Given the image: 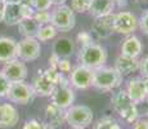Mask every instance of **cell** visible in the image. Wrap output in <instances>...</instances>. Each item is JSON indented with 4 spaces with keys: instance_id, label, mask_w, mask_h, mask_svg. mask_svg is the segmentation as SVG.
Wrapping results in <instances>:
<instances>
[{
    "instance_id": "34",
    "label": "cell",
    "mask_w": 148,
    "mask_h": 129,
    "mask_svg": "<svg viewBox=\"0 0 148 129\" xmlns=\"http://www.w3.org/2000/svg\"><path fill=\"white\" fill-rule=\"evenodd\" d=\"M139 70H140L142 76H143L144 79H147L148 77V56L144 57L140 61V67H139Z\"/></svg>"
},
{
    "instance_id": "12",
    "label": "cell",
    "mask_w": 148,
    "mask_h": 129,
    "mask_svg": "<svg viewBox=\"0 0 148 129\" xmlns=\"http://www.w3.org/2000/svg\"><path fill=\"white\" fill-rule=\"evenodd\" d=\"M1 72L4 74V76L7 77L10 83L25 81V79L27 77V67H26V65H25V62L16 58V59H12V61L5 63Z\"/></svg>"
},
{
    "instance_id": "9",
    "label": "cell",
    "mask_w": 148,
    "mask_h": 129,
    "mask_svg": "<svg viewBox=\"0 0 148 129\" xmlns=\"http://www.w3.org/2000/svg\"><path fill=\"white\" fill-rule=\"evenodd\" d=\"M35 93L31 85L26 84L25 81H14L10 83L9 90H8L7 98L12 102L19 105H27L34 99Z\"/></svg>"
},
{
    "instance_id": "21",
    "label": "cell",
    "mask_w": 148,
    "mask_h": 129,
    "mask_svg": "<svg viewBox=\"0 0 148 129\" xmlns=\"http://www.w3.org/2000/svg\"><path fill=\"white\" fill-rule=\"evenodd\" d=\"M47 119H48V125L52 128H58L66 121V110L58 107V106L49 103L47 106Z\"/></svg>"
},
{
    "instance_id": "16",
    "label": "cell",
    "mask_w": 148,
    "mask_h": 129,
    "mask_svg": "<svg viewBox=\"0 0 148 129\" xmlns=\"http://www.w3.org/2000/svg\"><path fill=\"white\" fill-rule=\"evenodd\" d=\"M140 67V61L138 58H130V57L119 56L115 62V70L120 74L121 76H126L132 72L139 70Z\"/></svg>"
},
{
    "instance_id": "28",
    "label": "cell",
    "mask_w": 148,
    "mask_h": 129,
    "mask_svg": "<svg viewBox=\"0 0 148 129\" xmlns=\"http://www.w3.org/2000/svg\"><path fill=\"white\" fill-rule=\"evenodd\" d=\"M56 70L58 72H61L62 75L66 72H71V62L68 61V58H59Z\"/></svg>"
},
{
    "instance_id": "13",
    "label": "cell",
    "mask_w": 148,
    "mask_h": 129,
    "mask_svg": "<svg viewBox=\"0 0 148 129\" xmlns=\"http://www.w3.org/2000/svg\"><path fill=\"white\" fill-rule=\"evenodd\" d=\"M19 115L17 108L10 103L0 105V128H13L17 125Z\"/></svg>"
},
{
    "instance_id": "3",
    "label": "cell",
    "mask_w": 148,
    "mask_h": 129,
    "mask_svg": "<svg viewBox=\"0 0 148 129\" xmlns=\"http://www.w3.org/2000/svg\"><path fill=\"white\" fill-rule=\"evenodd\" d=\"M111 102H112L115 111H117L119 115L124 120H126L127 123H135L138 120L139 112L138 108H136V103L132 101V98L126 93V90L121 89L113 93Z\"/></svg>"
},
{
    "instance_id": "22",
    "label": "cell",
    "mask_w": 148,
    "mask_h": 129,
    "mask_svg": "<svg viewBox=\"0 0 148 129\" xmlns=\"http://www.w3.org/2000/svg\"><path fill=\"white\" fill-rule=\"evenodd\" d=\"M40 27L41 26L38 23V21H36L34 17H31V18L23 19V21L18 25V31L25 38H36Z\"/></svg>"
},
{
    "instance_id": "25",
    "label": "cell",
    "mask_w": 148,
    "mask_h": 129,
    "mask_svg": "<svg viewBox=\"0 0 148 129\" xmlns=\"http://www.w3.org/2000/svg\"><path fill=\"white\" fill-rule=\"evenodd\" d=\"M92 0H71V9L73 12L79 13H86L89 12Z\"/></svg>"
},
{
    "instance_id": "39",
    "label": "cell",
    "mask_w": 148,
    "mask_h": 129,
    "mask_svg": "<svg viewBox=\"0 0 148 129\" xmlns=\"http://www.w3.org/2000/svg\"><path fill=\"white\" fill-rule=\"evenodd\" d=\"M110 129H122V128H121L120 125L117 124V123L115 121V123H113V124H112V125H111V127H110Z\"/></svg>"
},
{
    "instance_id": "38",
    "label": "cell",
    "mask_w": 148,
    "mask_h": 129,
    "mask_svg": "<svg viewBox=\"0 0 148 129\" xmlns=\"http://www.w3.org/2000/svg\"><path fill=\"white\" fill-rule=\"evenodd\" d=\"M5 4H22L23 0H4Z\"/></svg>"
},
{
    "instance_id": "41",
    "label": "cell",
    "mask_w": 148,
    "mask_h": 129,
    "mask_svg": "<svg viewBox=\"0 0 148 129\" xmlns=\"http://www.w3.org/2000/svg\"><path fill=\"white\" fill-rule=\"evenodd\" d=\"M32 1H34V0H23V3H26V4H32ZM31 7H32V5H31Z\"/></svg>"
},
{
    "instance_id": "18",
    "label": "cell",
    "mask_w": 148,
    "mask_h": 129,
    "mask_svg": "<svg viewBox=\"0 0 148 129\" xmlns=\"http://www.w3.org/2000/svg\"><path fill=\"white\" fill-rule=\"evenodd\" d=\"M143 50V45L138 36L132 35L124 40L121 45V56L130 57V58H138Z\"/></svg>"
},
{
    "instance_id": "42",
    "label": "cell",
    "mask_w": 148,
    "mask_h": 129,
    "mask_svg": "<svg viewBox=\"0 0 148 129\" xmlns=\"http://www.w3.org/2000/svg\"><path fill=\"white\" fill-rule=\"evenodd\" d=\"M42 129H54V128H52L50 125H48V124H45V125H44V128H42Z\"/></svg>"
},
{
    "instance_id": "17",
    "label": "cell",
    "mask_w": 148,
    "mask_h": 129,
    "mask_svg": "<svg viewBox=\"0 0 148 129\" xmlns=\"http://www.w3.org/2000/svg\"><path fill=\"white\" fill-rule=\"evenodd\" d=\"M17 58V41L9 36H0V62H9Z\"/></svg>"
},
{
    "instance_id": "11",
    "label": "cell",
    "mask_w": 148,
    "mask_h": 129,
    "mask_svg": "<svg viewBox=\"0 0 148 129\" xmlns=\"http://www.w3.org/2000/svg\"><path fill=\"white\" fill-rule=\"evenodd\" d=\"M94 81V70L77 66L70 74V84L77 89H88Z\"/></svg>"
},
{
    "instance_id": "5",
    "label": "cell",
    "mask_w": 148,
    "mask_h": 129,
    "mask_svg": "<svg viewBox=\"0 0 148 129\" xmlns=\"http://www.w3.org/2000/svg\"><path fill=\"white\" fill-rule=\"evenodd\" d=\"M66 121L73 129H85L93 121V111L85 105L71 106L66 110Z\"/></svg>"
},
{
    "instance_id": "40",
    "label": "cell",
    "mask_w": 148,
    "mask_h": 129,
    "mask_svg": "<svg viewBox=\"0 0 148 129\" xmlns=\"http://www.w3.org/2000/svg\"><path fill=\"white\" fill-rule=\"evenodd\" d=\"M144 80V87H146V92H147V94H148V77L147 79H143Z\"/></svg>"
},
{
    "instance_id": "6",
    "label": "cell",
    "mask_w": 148,
    "mask_h": 129,
    "mask_svg": "<svg viewBox=\"0 0 148 129\" xmlns=\"http://www.w3.org/2000/svg\"><path fill=\"white\" fill-rule=\"evenodd\" d=\"M76 18L75 13L68 5H59L52 12V18H50V25H53L57 30L59 31H71L75 27Z\"/></svg>"
},
{
    "instance_id": "27",
    "label": "cell",
    "mask_w": 148,
    "mask_h": 129,
    "mask_svg": "<svg viewBox=\"0 0 148 129\" xmlns=\"http://www.w3.org/2000/svg\"><path fill=\"white\" fill-rule=\"evenodd\" d=\"M31 5L36 12H42V10L49 9L52 7V3H50V0H34Z\"/></svg>"
},
{
    "instance_id": "37",
    "label": "cell",
    "mask_w": 148,
    "mask_h": 129,
    "mask_svg": "<svg viewBox=\"0 0 148 129\" xmlns=\"http://www.w3.org/2000/svg\"><path fill=\"white\" fill-rule=\"evenodd\" d=\"M50 3H52V5H57V7H59V5H64L66 0H50Z\"/></svg>"
},
{
    "instance_id": "2",
    "label": "cell",
    "mask_w": 148,
    "mask_h": 129,
    "mask_svg": "<svg viewBox=\"0 0 148 129\" xmlns=\"http://www.w3.org/2000/svg\"><path fill=\"white\" fill-rule=\"evenodd\" d=\"M77 59L80 62V66L88 67L90 70H95L106 63L107 52L102 45L93 43V44L81 48L79 52Z\"/></svg>"
},
{
    "instance_id": "36",
    "label": "cell",
    "mask_w": 148,
    "mask_h": 129,
    "mask_svg": "<svg viewBox=\"0 0 148 129\" xmlns=\"http://www.w3.org/2000/svg\"><path fill=\"white\" fill-rule=\"evenodd\" d=\"M5 7H7V4H5V1H4V0H0V23H1V22L4 21Z\"/></svg>"
},
{
    "instance_id": "26",
    "label": "cell",
    "mask_w": 148,
    "mask_h": 129,
    "mask_svg": "<svg viewBox=\"0 0 148 129\" xmlns=\"http://www.w3.org/2000/svg\"><path fill=\"white\" fill-rule=\"evenodd\" d=\"M34 18L38 21V23L40 26L50 25V18H52V13H49L48 10H42V12H35Z\"/></svg>"
},
{
    "instance_id": "1",
    "label": "cell",
    "mask_w": 148,
    "mask_h": 129,
    "mask_svg": "<svg viewBox=\"0 0 148 129\" xmlns=\"http://www.w3.org/2000/svg\"><path fill=\"white\" fill-rule=\"evenodd\" d=\"M62 74L58 72L57 70L49 67L44 71H39V75L34 79L32 83V89L35 96L40 97H50L52 93L58 85V83L62 79Z\"/></svg>"
},
{
    "instance_id": "8",
    "label": "cell",
    "mask_w": 148,
    "mask_h": 129,
    "mask_svg": "<svg viewBox=\"0 0 148 129\" xmlns=\"http://www.w3.org/2000/svg\"><path fill=\"white\" fill-rule=\"evenodd\" d=\"M41 47L36 38H23L17 43V58L22 62H32L40 57Z\"/></svg>"
},
{
    "instance_id": "20",
    "label": "cell",
    "mask_w": 148,
    "mask_h": 129,
    "mask_svg": "<svg viewBox=\"0 0 148 129\" xmlns=\"http://www.w3.org/2000/svg\"><path fill=\"white\" fill-rule=\"evenodd\" d=\"M25 18L22 4H7L4 13V22L9 26L19 25Z\"/></svg>"
},
{
    "instance_id": "23",
    "label": "cell",
    "mask_w": 148,
    "mask_h": 129,
    "mask_svg": "<svg viewBox=\"0 0 148 129\" xmlns=\"http://www.w3.org/2000/svg\"><path fill=\"white\" fill-rule=\"evenodd\" d=\"M73 52V43L71 39L68 38H62L57 40L54 44V54H57L61 58H67L68 56H71Z\"/></svg>"
},
{
    "instance_id": "14",
    "label": "cell",
    "mask_w": 148,
    "mask_h": 129,
    "mask_svg": "<svg viewBox=\"0 0 148 129\" xmlns=\"http://www.w3.org/2000/svg\"><path fill=\"white\" fill-rule=\"evenodd\" d=\"M113 16L115 14H111V16H107V17H101V18H95V21L92 25V31L98 38L106 39L111 36V34L113 32Z\"/></svg>"
},
{
    "instance_id": "35",
    "label": "cell",
    "mask_w": 148,
    "mask_h": 129,
    "mask_svg": "<svg viewBox=\"0 0 148 129\" xmlns=\"http://www.w3.org/2000/svg\"><path fill=\"white\" fill-rule=\"evenodd\" d=\"M133 129H148V120H144V119H140V120H136L134 123V127Z\"/></svg>"
},
{
    "instance_id": "24",
    "label": "cell",
    "mask_w": 148,
    "mask_h": 129,
    "mask_svg": "<svg viewBox=\"0 0 148 129\" xmlns=\"http://www.w3.org/2000/svg\"><path fill=\"white\" fill-rule=\"evenodd\" d=\"M57 32H58V30H57L53 25L41 26L38 35H36V39H38L39 41H48V40H52L56 38Z\"/></svg>"
},
{
    "instance_id": "10",
    "label": "cell",
    "mask_w": 148,
    "mask_h": 129,
    "mask_svg": "<svg viewBox=\"0 0 148 129\" xmlns=\"http://www.w3.org/2000/svg\"><path fill=\"white\" fill-rule=\"evenodd\" d=\"M139 27V22L135 14L127 10H121L113 16V31L124 35L133 34Z\"/></svg>"
},
{
    "instance_id": "15",
    "label": "cell",
    "mask_w": 148,
    "mask_h": 129,
    "mask_svg": "<svg viewBox=\"0 0 148 129\" xmlns=\"http://www.w3.org/2000/svg\"><path fill=\"white\" fill-rule=\"evenodd\" d=\"M126 93L129 94V97L132 98V101L134 103L143 102L144 99L148 97L146 87H144V80L142 77H134L127 83Z\"/></svg>"
},
{
    "instance_id": "19",
    "label": "cell",
    "mask_w": 148,
    "mask_h": 129,
    "mask_svg": "<svg viewBox=\"0 0 148 129\" xmlns=\"http://www.w3.org/2000/svg\"><path fill=\"white\" fill-rule=\"evenodd\" d=\"M113 9H115L113 0H92L89 13L95 18H101V17L111 16Z\"/></svg>"
},
{
    "instance_id": "31",
    "label": "cell",
    "mask_w": 148,
    "mask_h": 129,
    "mask_svg": "<svg viewBox=\"0 0 148 129\" xmlns=\"http://www.w3.org/2000/svg\"><path fill=\"white\" fill-rule=\"evenodd\" d=\"M115 123V120L110 116H106V117H102V119L98 120V123L95 124L94 129H110L111 125Z\"/></svg>"
},
{
    "instance_id": "29",
    "label": "cell",
    "mask_w": 148,
    "mask_h": 129,
    "mask_svg": "<svg viewBox=\"0 0 148 129\" xmlns=\"http://www.w3.org/2000/svg\"><path fill=\"white\" fill-rule=\"evenodd\" d=\"M10 81L4 76V74L0 72V98L1 97H7L8 90H9Z\"/></svg>"
},
{
    "instance_id": "4",
    "label": "cell",
    "mask_w": 148,
    "mask_h": 129,
    "mask_svg": "<svg viewBox=\"0 0 148 129\" xmlns=\"http://www.w3.org/2000/svg\"><path fill=\"white\" fill-rule=\"evenodd\" d=\"M121 75L113 67H102L94 70V81L93 87L99 90H112L115 88L120 87Z\"/></svg>"
},
{
    "instance_id": "7",
    "label": "cell",
    "mask_w": 148,
    "mask_h": 129,
    "mask_svg": "<svg viewBox=\"0 0 148 129\" xmlns=\"http://www.w3.org/2000/svg\"><path fill=\"white\" fill-rule=\"evenodd\" d=\"M52 103L58 107L67 110L72 106L73 101H75V93H73L72 88H71L70 80H66L64 76H62L61 81L56 87V89L52 93Z\"/></svg>"
},
{
    "instance_id": "33",
    "label": "cell",
    "mask_w": 148,
    "mask_h": 129,
    "mask_svg": "<svg viewBox=\"0 0 148 129\" xmlns=\"http://www.w3.org/2000/svg\"><path fill=\"white\" fill-rule=\"evenodd\" d=\"M44 123L39 121V120L36 119H32V120H28V121L25 124L23 129H42L44 128Z\"/></svg>"
},
{
    "instance_id": "32",
    "label": "cell",
    "mask_w": 148,
    "mask_h": 129,
    "mask_svg": "<svg viewBox=\"0 0 148 129\" xmlns=\"http://www.w3.org/2000/svg\"><path fill=\"white\" fill-rule=\"evenodd\" d=\"M77 41L80 43L82 47H86V45L93 44V38L89 32H86V31H81V32L77 35Z\"/></svg>"
},
{
    "instance_id": "30",
    "label": "cell",
    "mask_w": 148,
    "mask_h": 129,
    "mask_svg": "<svg viewBox=\"0 0 148 129\" xmlns=\"http://www.w3.org/2000/svg\"><path fill=\"white\" fill-rule=\"evenodd\" d=\"M138 22H139V28L142 30V32L148 36V9H146L143 13H142V16H140V18L138 19Z\"/></svg>"
}]
</instances>
